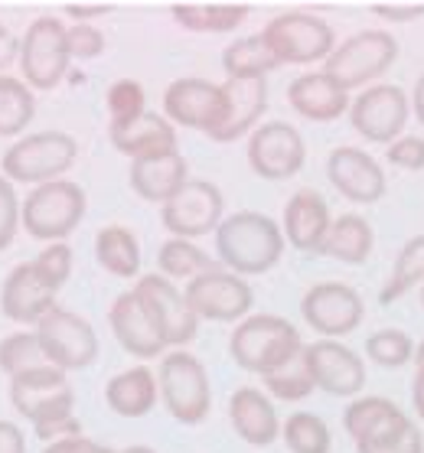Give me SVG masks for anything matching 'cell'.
<instances>
[{
  "mask_svg": "<svg viewBox=\"0 0 424 453\" xmlns=\"http://www.w3.org/2000/svg\"><path fill=\"white\" fill-rule=\"evenodd\" d=\"M85 189L73 180H52L33 186L20 203V228L36 242H66L85 219Z\"/></svg>",
  "mask_w": 424,
  "mask_h": 453,
  "instance_id": "277c9868",
  "label": "cell"
},
{
  "mask_svg": "<svg viewBox=\"0 0 424 453\" xmlns=\"http://www.w3.org/2000/svg\"><path fill=\"white\" fill-rule=\"evenodd\" d=\"M330 206L317 189H297L284 206V219H281V235L288 245L297 251H320L323 238L330 232Z\"/></svg>",
  "mask_w": 424,
  "mask_h": 453,
  "instance_id": "d4e9b609",
  "label": "cell"
},
{
  "mask_svg": "<svg viewBox=\"0 0 424 453\" xmlns=\"http://www.w3.org/2000/svg\"><path fill=\"white\" fill-rule=\"evenodd\" d=\"M290 108L307 121H336L350 111V95L323 73H304L288 85Z\"/></svg>",
  "mask_w": 424,
  "mask_h": 453,
  "instance_id": "4316f807",
  "label": "cell"
},
{
  "mask_svg": "<svg viewBox=\"0 0 424 453\" xmlns=\"http://www.w3.org/2000/svg\"><path fill=\"white\" fill-rule=\"evenodd\" d=\"M228 421L249 447H271L281 437V418L274 411V402L261 388H251V385L232 392Z\"/></svg>",
  "mask_w": 424,
  "mask_h": 453,
  "instance_id": "484cf974",
  "label": "cell"
},
{
  "mask_svg": "<svg viewBox=\"0 0 424 453\" xmlns=\"http://www.w3.org/2000/svg\"><path fill=\"white\" fill-rule=\"evenodd\" d=\"M56 294L59 290L42 278L40 268L33 261H23V265H13L0 284V313L20 326H36L56 307Z\"/></svg>",
  "mask_w": 424,
  "mask_h": 453,
  "instance_id": "d6986e66",
  "label": "cell"
},
{
  "mask_svg": "<svg viewBox=\"0 0 424 453\" xmlns=\"http://www.w3.org/2000/svg\"><path fill=\"white\" fill-rule=\"evenodd\" d=\"M307 160V144L294 124L268 121L249 137V166L261 180H290Z\"/></svg>",
  "mask_w": 424,
  "mask_h": 453,
  "instance_id": "9a60e30c",
  "label": "cell"
},
{
  "mask_svg": "<svg viewBox=\"0 0 424 453\" xmlns=\"http://www.w3.org/2000/svg\"><path fill=\"white\" fill-rule=\"evenodd\" d=\"M118 453H157V450H150V447H125V450Z\"/></svg>",
  "mask_w": 424,
  "mask_h": 453,
  "instance_id": "9f6ffc18",
  "label": "cell"
},
{
  "mask_svg": "<svg viewBox=\"0 0 424 453\" xmlns=\"http://www.w3.org/2000/svg\"><path fill=\"white\" fill-rule=\"evenodd\" d=\"M95 441L85 437V434H75V437H59V441H50L42 447V453H92Z\"/></svg>",
  "mask_w": 424,
  "mask_h": 453,
  "instance_id": "c3c4849f",
  "label": "cell"
},
{
  "mask_svg": "<svg viewBox=\"0 0 424 453\" xmlns=\"http://www.w3.org/2000/svg\"><path fill=\"white\" fill-rule=\"evenodd\" d=\"M79 144L66 131H40V134L17 137L4 157H0V173L11 183L42 186L52 180H63V173L75 164Z\"/></svg>",
  "mask_w": 424,
  "mask_h": 453,
  "instance_id": "5b68a950",
  "label": "cell"
},
{
  "mask_svg": "<svg viewBox=\"0 0 424 453\" xmlns=\"http://www.w3.org/2000/svg\"><path fill=\"white\" fill-rule=\"evenodd\" d=\"M412 104L408 95L398 85H369L366 92L356 95V102H350V121L366 141L373 144H392L398 141L408 124Z\"/></svg>",
  "mask_w": 424,
  "mask_h": 453,
  "instance_id": "5bb4252c",
  "label": "cell"
},
{
  "mask_svg": "<svg viewBox=\"0 0 424 453\" xmlns=\"http://www.w3.org/2000/svg\"><path fill=\"white\" fill-rule=\"evenodd\" d=\"M226 212V199L222 189L209 180H187V183L176 189L173 196L164 203V228L173 238H203L209 232H216Z\"/></svg>",
  "mask_w": 424,
  "mask_h": 453,
  "instance_id": "8fae6325",
  "label": "cell"
},
{
  "mask_svg": "<svg viewBox=\"0 0 424 453\" xmlns=\"http://www.w3.org/2000/svg\"><path fill=\"white\" fill-rule=\"evenodd\" d=\"M189 180V166L183 154L147 157V160H131V189L147 203H160L173 196L180 186Z\"/></svg>",
  "mask_w": 424,
  "mask_h": 453,
  "instance_id": "f1b7e54d",
  "label": "cell"
},
{
  "mask_svg": "<svg viewBox=\"0 0 424 453\" xmlns=\"http://www.w3.org/2000/svg\"><path fill=\"white\" fill-rule=\"evenodd\" d=\"M327 176L350 203L373 206L385 196V170L373 154H366L359 147H336L327 157Z\"/></svg>",
  "mask_w": 424,
  "mask_h": 453,
  "instance_id": "44dd1931",
  "label": "cell"
},
{
  "mask_svg": "<svg viewBox=\"0 0 424 453\" xmlns=\"http://www.w3.org/2000/svg\"><path fill=\"white\" fill-rule=\"evenodd\" d=\"M104 104H108L112 121H131V118L147 111L144 85L135 82V79H118V82H112V88L104 92Z\"/></svg>",
  "mask_w": 424,
  "mask_h": 453,
  "instance_id": "60d3db41",
  "label": "cell"
},
{
  "mask_svg": "<svg viewBox=\"0 0 424 453\" xmlns=\"http://www.w3.org/2000/svg\"><path fill=\"white\" fill-rule=\"evenodd\" d=\"M36 114L33 88H27L23 79L0 75V137H17L27 131V124Z\"/></svg>",
  "mask_w": 424,
  "mask_h": 453,
  "instance_id": "836d02e7",
  "label": "cell"
},
{
  "mask_svg": "<svg viewBox=\"0 0 424 453\" xmlns=\"http://www.w3.org/2000/svg\"><path fill=\"white\" fill-rule=\"evenodd\" d=\"M398 59V40L389 30H362L350 40H343L336 50L323 59V75H330L343 92L375 82L379 75L392 69Z\"/></svg>",
  "mask_w": 424,
  "mask_h": 453,
  "instance_id": "52a82bcc",
  "label": "cell"
},
{
  "mask_svg": "<svg viewBox=\"0 0 424 453\" xmlns=\"http://www.w3.org/2000/svg\"><path fill=\"white\" fill-rule=\"evenodd\" d=\"M408 421H412V418H408L398 404L389 402V398H375V395L352 398L350 408L343 411V427H346V434L352 437L356 450L389 441V437H395Z\"/></svg>",
  "mask_w": 424,
  "mask_h": 453,
  "instance_id": "cb8c5ba5",
  "label": "cell"
},
{
  "mask_svg": "<svg viewBox=\"0 0 424 453\" xmlns=\"http://www.w3.org/2000/svg\"><path fill=\"white\" fill-rule=\"evenodd\" d=\"M157 398H160L157 375L147 365L118 372L104 385V404L118 418H144V414H150L157 408Z\"/></svg>",
  "mask_w": 424,
  "mask_h": 453,
  "instance_id": "83f0119b",
  "label": "cell"
},
{
  "mask_svg": "<svg viewBox=\"0 0 424 453\" xmlns=\"http://www.w3.org/2000/svg\"><path fill=\"white\" fill-rule=\"evenodd\" d=\"M421 303H424V290H421Z\"/></svg>",
  "mask_w": 424,
  "mask_h": 453,
  "instance_id": "680465c9",
  "label": "cell"
},
{
  "mask_svg": "<svg viewBox=\"0 0 424 453\" xmlns=\"http://www.w3.org/2000/svg\"><path fill=\"white\" fill-rule=\"evenodd\" d=\"M281 441L288 443L290 453H330L333 447L330 427L313 411H297L281 421Z\"/></svg>",
  "mask_w": 424,
  "mask_h": 453,
  "instance_id": "e575fe53",
  "label": "cell"
},
{
  "mask_svg": "<svg viewBox=\"0 0 424 453\" xmlns=\"http://www.w3.org/2000/svg\"><path fill=\"white\" fill-rule=\"evenodd\" d=\"M66 46L69 59H95L104 52V33L92 23H73L66 27Z\"/></svg>",
  "mask_w": 424,
  "mask_h": 453,
  "instance_id": "7bdbcfd3",
  "label": "cell"
},
{
  "mask_svg": "<svg viewBox=\"0 0 424 453\" xmlns=\"http://www.w3.org/2000/svg\"><path fill=\"white\" fill-rule=\"evenodd\" d=\"M13 411L33 424L40 441H59L82 434V424L75 421V392L69 375L52 365H36L11 379Z\"/></svg>",
  "mask_w": 424,
  "mask_h": 453,
  "instance_id": "6da1fadb",
  "label": "cell"
},
{
  "mask_svg": "<svg viewBox=\"0 0 424 453\" xmlns=\"http://www.w3.org/2000/svg\"><path fill=\"white\" fill-rule=\"evenodd\" d=\"M0 453H27V437L17 421H0Z\"/></svg>",
  "mask_w": 424,
  "mask_h": 453,
  "instance_id": "681fc988",
  "label": "cell"
},
{
  "mask_svg": "<svg viewBox=\"0 0 424 453\" xmlns=\"http://www.w3.org/2000/svg\"><path fill=\"white\" fill-rule=\"evenodd\" d=\"M92 453H118V450H112V447H102V443H95Z\"/></svg>",
  "mask_w": 424,
  "mask_h": 453,
  "instance_id": "6f0895ef",
  "label": "cell"
},
{
  "mask_svg": "<svg viewBox=\"0 0 424 453\" xmlns=\"http://www.w3.org/2000/svg\"><path fill=\"white\" fill-rule=\"evenodd\" d=\"M157 388L160 402L170 418L180 424H203L212 408V385H209L206 365L187 349H173L160 359L157 369Z\"/></svg>",
  "mask_w": 424,
  "mask_h": 453,
  "instance_id": "8992f818",
  "label": "cell"
},
{
  "mask_svg": "<svg viewBox=\"0 0 424 453\" xmlns=\"http://www.w3.org/2000/svg\"><path fill=\"white\" fill-rule=\"evenodd\" d=\"M304 359L313 375V385L333 398H359V392L366 388V362L346 342H304Z\"/></svg>",
  "mask_w": 424,
  "mask_h": 453,
  "instance_id": "2e32d148",
  "label": "cell"
},
{
  "mask_svg": "<svg viewBox=\"0 0 424 453\" xmlns=\"http://www.w3.org/2000/svg\"><path fill=\"white\" fill-rule=\"evenodd\" d=\"M36 340H40L42 359L46 365L59 372H82L95 365L98 359V333L85 317H79L75 310L56 307L33 326Z\"/></svg>",
  "mask_w": 424,
  "mask_h": 453,
  "instance_id": "ba28073f",
  "label": "cell"
},
{
  "mask_svg": "<svg viewBox=\"0 0 424 453\" xmlns=\"http://www.w3.org/2000/svg\"><path fill=\"white\" fill-rule=\"evenodd\" d=\"M261 385H265V395H274L278 402H304V398H311L317 392L313 375L307 369V359H304V349L290 362H284L281 369L261 375Z\"/></svg>",
  "mask_w": 424,
  "mask_h": 453,
  "instance_id": "8d00e7d4",
  "label": "cell"
},
{
  "mask_svg": "<svg viewBox=\"0 0 424 453\" xmlns=\"http://www.w3.org/2000/svg\"><path fill=\"white\" fill-rule=\"evenodd\" d=\"M412 108H414V114H418V121L424 124V75H421V79H418V85H414Z\"/></svg>",
  "mask_w": 424,
  "mask_h": 453,
  "instance_id": "db71d44e",
  "label": "cell"
},
{
  "mask_svg": "<svg viewBox=\"0 0 424 453\" xmlns=\"http://www.w3.org/2000/svg\"><path fill=\"white\" fill-rule=\"evenodd\" d=\"M108 326H112L114 340L121 342V349L137 356V359H157L170 349L160 323L147 310L137 290H125L114 297L112 310H108Z\"/></svg>",
  "mask_w": 424,
  "mask_h": 453,
  "instance_id": "ac0fdd59",
  "label": "cell"
},
{
  "mask_svg": "<svg viewBox=\"0 0 424 453\" xmlns=\"http://www.w3.org/2000/svg\"><path fill=\"white\" fill-rule=\"evenodd\" d=\"M183 294L197 319H212V323H238L255 307V290L249 288V280L226 268H212L193 278Z\"/></svg>",
  "mask_w": 424,
  "mask_h": 453,
  "instance_id": "7c38bea8",
  "label": "cell"
},
{
  "mask_svg": "<svg viewBox=\"0 0 424 453\" xmlns=\"http://www.w3.org/2000/svg\"><path fill=\"white\" fill-rule=\"evenodd\" d=\"M164 118L209 137L222 118V85L206 79H176L164 92Z\"/></svg>",
  "mask_w": 424,
  "mask_h": 453,
  "instance_id": "ffe728a7",
  "label": "cell"
},
{
  "mask_svg": "<svg viewBox=\"0 0 424 453\" xmlns=\"http://www.w3.org/2000/svg\"><path fill=\"white\" fill-rule=\"evenodd\" d=\"M222 69L228 79H265L278 69V59L265 46L261 33H255V36H238L235 42H228L222 52Z\"/></svg>",
  "mask_w": 424,
  "mask_h": 453,
  "instance_id": "d6a6232c",
  "label": "cell"
},
{
  "mask_svg": "<svg viewBox=\"0 0 424 453\" xmlns=\"http://www.w3.org/2000/svg\"><path fill=\"white\" fill-rule=\"evenodd\" d=\"M373 226L362 216L350 212V216H340L330 222V232L323 238V245L317 255H330L336 257L340 265H362L366 257L373 255Z\"/></svg>",
  "mask_w": 424,
  "mask_h": 453,
  "instance_id": "f546056e",
  "label": "cell"
},
{
  "mask_svg": "<svg viewBox=\"0 0 424 453\" xmlns=\"http://www.w3.org/2000/svg\"><path fill=\"white\" fill-rule=\"evenodd\" d=\"M17 59H20V36L11 27L0 23V75H4V69H11Z\"/></svg>",
  "mask_w": 424,
  "mask_h": 453,
  "instance_id": "7dc6e473",
  "label": "cell"
},
{
  "mask_svg": "<svg viewBox=\"0 0 424 453\" xmlns=\"http://www.w3.org/2000/svg\"><path fill=\"white\" fill-rule=\"evenodd\" d=\"M261 40L278 59V65H307V62H320L336 50V33L323 17L307 11H288L278 13L274 20L261 30Z\"/></svg>",
  "mask_w": 424,
  "mask_h": 453,
  "instance_id": "9c48e42d",
  "label": "cell"
},
{
  "mask_svg": "<svg viewBox=\"0 0 424 453\" xmlns=\"http://www.w3.org/2000/svg\"><path fill=\"white\" fill-rule=\"evenodd\" d=\"M373 13L379 17V20L405 23V20H418V17H424V7H373Z\"/></svg>",
  "mask_w": 424,
  "mask_h": 453,
  "instance_id": "f907efd6",
  "label": "cell"
},
{
  "mask_svg": "<svg viewBox=\"0 0 424 453\" xmlns=\"http://www.w3.org/2000/svg\"><path fill=\"white\" fill-rule=\"evenodd\" d=\"M366 356L382 369H402L414 359V340L405 330L389 326V330H379L366 340Z\"/></svg>",
  "mask_w": 424,
  "mask_h": 453,
  "instance_id": "ab89813d",
  "label": "cell"
},
{
  "mask_svg": "<svg viewBox=\"0 0 424 453\" xmlns=\"http://www.w3.org/2000/svg\"><path fill=\"white\" fill-rule=\"evenodd\" d=\"M73 248H69V242H52V245H46L40 251V255L33 257V265L40 268V274L46 280H50L56 290L66 288V280L73 278Z\"/></svg>",
  "mask_w": 424,
  "mask_h": 453,
  "instance_id": "b9f144b4",
  "label": "cell"
},
{
  "mask_svg": "<svg viewBox=\"0 0 424 453\" xmlns=\"http://www.w3.org/2000/svg\"><path fill=\"white\" fill-rule=\"evenodd\" d=\"M304 349L297 326L274 313H255L235 323V330L228 336V356L235 359L238 369L268 375L281 369Z\"/></svg>",
  "mask_w": 424,
  "mask_h": 453,
  "instance_id": "3957f363",
  "label": "cell"
},
{
  "mask_svg": "<svg viewBox=\"0 0 424 453\" xmlns=\"http://www.w3.org/2000/svg\"><path fill=\"white\" fill-rule=\"evenodd\" d=\"M216 251L226 271L238 278H251V274H265L278 265L284 255V235L271 216L245 209V212L226 216L219 222Z\"/></svg>",
  "mask_w": 424,
  "mask_h": 453,
  "instance_id": "7a4b0ae2",
  "label": "cell"
},
{
  "mask_svg": "<svg viewBox=\"0 0 424 453\" xmlns=\"http://www.w3.org/2000/svg\"><path fill=\"white\" fill-rule=\"evenodd\" d=\"M20 228V199L7 176L0 173V251H7Z\"/></svg>",
  "mask_w": 424,
  "mask_h": 453,
  "instance_id": "ee69618b",
  "label": "cell"
},
{
  "mask_svg": "<svg viewBox=\"0 0 424 453\" xmlns=\"http://www.w3.org/2000/svg\"><path fill=\"white\" fill-rule=\"evenodd\" d=\"M412 402H414V411H418V418L424 421V362L418 365V372H414V381H412Z\"/></svg>",
  "mask_w": 424,
  "mask_h": 453,
  "instance_id": "f5cc1de1",
  "label": "cell"
},
{
  "mask_svg": "<svg viewBox=\"0 0 424 453\" xmlns=\"http://www.w3.org/2000/svg\"><path fill=\"white\" fill-rule=\"evenodd\" d=\"M300 317L307 319V326L313 333H320L323 340H343L352 330H359L362 317H366V303L350 284L323 280L304 294Z\"/></svg>",
  "mask_w": 424,
  "mask_h": 453,
  "instance_id": "4fadbf2b",
  "label": "cell"
},
{
  "mask_svg": "<svg viewBox=\"0 0 424 453\" xmlns=\"http://www.w3.org/2000/svg\"><path fill=\"white\" fill-rule=\"evenodd\" d=\"M36 365H46L40 349V340L33 330H17L11 336L0 340V372L4 375H20L27 369H36Z\"/></svg>",
  "mask_w": 424,
  "mask_h": 453,
  "instance_id": "f35d334b",
  "label": "cell"
},
{
  "mask_svg": "<svg viewBox=\"0 0 424 453\" xmlns=\"http://www.w3.org/2000/svg\"><path fill=\"white\" fill-rule=\"evenodd\" d=\"M20 73L27 88L50 92L69 73V46H66V23L59 17H36L20 36Z\"/></svg>",
  "mask_w": 424,
  "mask_h": 453,
  "instance_id": "30bf717a",
  "label": "cell"
},
{
  "mask_svg": "<svg viewBox=\"0 0 424 453\" xmlns=\"http://www.w3.org/2000/svg\"><path fill=\"white\" fill-rule=\"evenodd\" d=\"M170 17L189 33H228L245 23L249 7H199L193 4V7H173Z\"/></svg>",
  "mask_w": 424,
  "mask_h": 453,
  "instance_id": "74e56055",
  "label": "cell"
},
{
  "mask_svg": "<svg viewBox=\"0 0 424 453\" xmlns=\"http://www.w3.org/2000/svg\"><path fill=\"white\" fill-rule=\"evenodd\" d=\"M95 261L114 278L141 274V245L137 235L125 226H104L95 235Z\"/></svg>",
  "mask_w": 424,
  "mask_h": 453,
  "instance_id": "4dcf8cb0",
  "label": "cell"
},
{
  "mask_svg": "<svg viewBox=\"0 0 424 453\" xmlns=\"http://www.w3.org/2000/svg\"><path fill=\"white\" fill-rule=\"evenodd\" d=\"M108 137H112L114 150H121L131 160H147V157H164L180 150L173 124L154 111L137 114L131 121H112Z\"/></svg>",
  "mask_w": 424,
  "mask_h": 453,
  "instance_id": "603a6c76",
  "label": "cell"
},
{
  "mask_svg": "<svg viewBox=\"0 0 424 453\" xmlns=\"http://www.w3.org/2000/svg\"><path fill=\"white\" fill-rule=\"evenodd\" d=\"M104 13H112V7H66V17L75 23H89L95 17H104Z\"/></svg>",
  "mask_w": 424,
  "mask_h": 453,
  "instance_id": "816d5d0a",
  "label": "cell"
},
{
  "mask_svg": "<svg viewBox=\"0 0 424 453\" xmlns=\"http://www.w3.org/2000/svg\"><path fill=\"white\" fill-rule=\"evenodd\" d=\"M356 453H424V434L414 421H408L402 431L373 447H359Z\"/></svg>",
  "mask_w": 424,
  "mask_h": 453,
  "instance_id": "bcb514c9",
  "label": "cell"
},
{
  "mask_svg": "<svg viewBox=\"0 0 424 453\" xmlns=\"http://www.w3.org/2000/svg\"><path fill=\"white\" fill-rule=\"evenodd\" d=\"M414 362H418V365L424 362V340L418 342V346H414Z\"/></svg>",
  "mask_w": 424,
  "mask_h": 453,
  "instance_id": "11a10c76",
  "label": "cell"
},
{
  "mask_svg": "<svg viewBox=\"0 0 424 453\" xmlns=\"http://www.w3.org/2000/svg\"><path fill=\"white\" fill-rule=\"evenodd\" d=\"M385 160H392L402 170H424V137L402 134L398 141L385 147Z\"/></svg>",
  "mask_w": 424,
  "mask_h": 453,
  "instance_id": "f6af8a7d",
  "label": "cell"
},
{
  "mask_svg": "<svg viewBox=\"0 0 424 453\" xmlns=\"http://www.w3.org/2000/svg\"><path fill=\"white\" fill-rule=\"evenodd\" d=\"M219 268L212 265V257L197 245V242H187V238H166L160 251H157V274H164L166 280H193L206 271Z\"/></svg>",
  "mask_w": 424,
  "mask_h": 453,
  "instance_id": "1f68e13d",
  "label": "cell"
},
{
  "mask_svg": "<svg viewBox=\"0 0 424 453\" xmlns=\"http://www.w3.org/2000/svg\"><path fill=\"white\" fill-rule=\"evenodd\" d=\"M135 290L141 294L147 310L154 313L157 323H160L170 349H187V342L197 340L199 319L189 310L187 294L176 288L173 280H166L164 274H144V278L137 280Z\"/></svg>",
  "mask_w": 424,
  "mask_h": 453,
  "instance_id": "e0dca14e",
  "label": "cell"
},
{
  "mask_svg": "<svg viewBox=\"0 0 424 453\" xmlns=\"http://www.w3.org/2000/svg\"><path fill=\"white\" fill-rule=\"evenodd\" d=\"M268 108V82L265 79H228L222 85V118L209 141L228 144L242 134H251Z\"/></svg>",
  "mask_w": 424,
  "mask_h": 453,
  "instance_id": "7402d4cb",
  "label": "cell"
},
{
  "mask_svg": "<svg viewBox=\"0 0 424 453\" xmlns=\"http://www.w3.org/2000/svg\"><path fill=\"white\" fill-rule=\"evenodd\" d=\"M421 280H424V235H418V238H408L402 245L379 300H382V303H392V300L405 297L412 288H418Z\"/></svg>",
  "mask_w": 424,
  "mask_h": 453,
  "instance_id": "d590c367",
  "label": "cell"
}]
</instances>
